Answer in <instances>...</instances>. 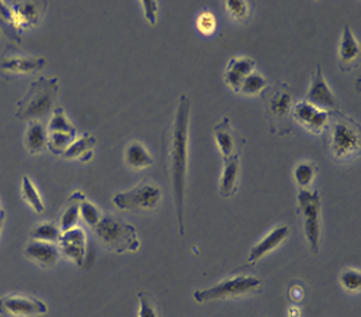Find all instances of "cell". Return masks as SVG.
Listing matches in <instances>:
<instances>
[{
	"instance_id": "cell-28",
	"label": "cell",
	"mask_w": 361,
	"mask_h": 317,
	"mask_svg": "<svg viewBox=\"0 0 361 317\" xmlns=\"http://www.w3.org/2000/svg\"><path fill=\"white\" fill-rule=\"evenodd\" d=\"M269 109L272 114L284 117L293 109V95L288 90H278L269 102Z\"/></svg>"
},
{
	"instance_id": "cell-6",
	"label": "cell",
	"mask_w": 361,
	"mask_h": 317,
	"mask_svg": "<svg viewBox=\"0 0 361 317\" xmlns=\"http://www.w3.org/2000/svg\"><path fill=\"white\" fill-rule=\"evenodd\" d=\"M298 212L302 218V228L309 250L318 255L322 236V200L317 190H299Z\"/></svg>"
},
{
	"instance_id": "cell-20",
	"label": "cell",
	"mask_w": 361,
	"mask_h": 317,
	"mask_svg": "<svg viewBox=\"0 0 361 317\" xmlns=\"http://www.w3.org/2000/svg\"><path fill=\"white\" fill-rule=\"evenodd\" d=\"M82 198H85V196L82 194V191H75L69 197V200L66 201L64 210L57 222L61 232H66V231L78 227V221L80 218V202Z\"/></svg>"
},
{
	"instance_id": "cell-31",
	"label": "cell",
	"mask_w": 361,
	"mask_h": 317,
	"mask_svg": "<svg viewBox=\"0 0 361 317\" xmlns=\"http://www.w3.org/2000/svg\"><path fill=\"white\" fill-rule=\"evenodd\" d=\"M138 317H163L157 301L148 292L138 293Z\"/></svg>"
},
{
	"instance_id": "cell-27",
	"label": "cell",
	"mask_w": 361,
	"mask_h": 317,
	"mask_svg": "<svg viewBox=\"0 0 361 317\" xmlns=\"http://www.w3.org/2000/svg\"><path fill=\"white\" fill-rule=\"evenodd\" d=\"M0 32L7 34V37L17 42L20 41V33L17 29L13 11L6 1H0Z\"/></svg>"
},
{
	"instance_id": "cell-24",
	"label": "cell",
	"mask_w": 361,
	"mask_h": 317,
	"mask_svg": "<svg viewBox=\"0 0 361 317\" xmlns=\"http://www.w3.org/2000/svg\"><path fill=\"white\" fill-rule=\"evenodd\" d=\"M61 231L54 222H39L35 224L30 231V239L37 241H45L57 244Z\"/></svg>"
},
{
	"instance_id": "cell-15",
	"label": "cell",
	"mask_w": 361,
	"mask_h": 317,
	"mask_svg": "<svg viewBox=\"0 0 361 317\" xmlns=\"http://www.w3.org/2000/svg\"><path fill=\"white\" fill-rule=\"evenodd\" d=\"M23 255L38 268H50L57 263L60 258V251L57 244L32 240L25 246Z\"/></svg>"
},
{
	"instance_id": "cell-12",
	"label": "cell",
	"mask_w": 361,
	"mask_h": 317,
	"mask_svg": "<svg viewBox=\"0 0 361 317\" xmlns=\"http://www.w3.org/2000/svg\"><path fill=\"white\" fill-rule=\"evenodd\" d=\"M57 247L60 255L63 253L75 265L82 266L87 255V234L80 227H75L69 231L61 232Z\"/></svg>"
},
{
	"instance_id": "cell-39",
	"label": "cell",
	"mask_w": 361,
	"mask_h": 317,
	"mask_svg": "<svg viewBox=\"0 0 361 317\" xmlns=\"http://www.w3.org/2000/svg\"><path fill=\"white\" fill-rule=\"evenodd\" d=\"M287 316L288 317H300L302 316V312L298 306H291L288 311H287Z\"/></svg>"
},
{
	"instance_id": "cell-4",
	"label": "cell",
	"mask_w": 361,
	"mask_h": 317,
	"mask_svg": "<svg viewBox=\"0 0 361 317\" xmlns=\"http://www.w3.org/2000/svg\"><path fill=\"white\" fill-rule=\"evenodd\" d=\"M92 229L99 243L114 253L137 252L141 247L135 227L114 215H103L98 225Z\"/></svg>"
},
{
	"instance_id": "cell-14",
	"label": "cell",
	"mask_w": 361,
	"mask_h": 317,
	"mask_svg": "<svg viewBox=\"0 0 361 317\" xmlns=\"http://www.w3.org/2000/svg\"><path fill=\"white\" fill-rule=\"evenodd\" d=\"M288 236H290L288 225L281 224V225H278L276 228H274L269 234H265L257 244H255L250 249L247 261V266L255 268L263 259L264 256H267L272 251L276 250Z\"/></svg>"
},
{
	"instance_id": "cell-3",
	"label": "cell",
	"mask_w": 361,
	"mask_h": 317,
	"mask_svg": "<svg viewBox=\"0 0 361 317\" xmlns=\"http://www.w3.org/2000/svg\"><path fill=\"white\" fill-rule=\"evenodd\" d=\"M60 90L59 78L42 76L29 85L25 97L17 103L16 116L20 121H42L49 117Z\"/></svg>"
},
{
	"instance_id": "cell-13",
	"label": "cell",
	"mask_w": 361,
	"mask_h": 317,
	"mask_svg": "<svg viewBox=\"0 0 361 317\" xmlns=\"http://www.w3.org/2000/svg\"><path fill=\"white\" fill-rule=\"evenodd\" d=\"M19 33L35 26L44 16L48 1H13L8 4Z\"/></svg>"
},
{
	"instance_id": "cell-2",
	"label": "cell",
	"mask_w": 361,
	"mask_h": 317,
	"mask_svg": "<svg viewBox=\"0 0 361 317\" xmlns=\"http://www.w3.org/2000/svg\"><path fill=\"white\" fill-rule=\"evenodd\" d=\"M329 147L333 157L338 162H350L360 153V126L352 118L340 113L330 112L329 121Z\"/></svg>"
},
{
	"instance_id": "cell-21",
	"label": "cell",
	"mask_w": 361,
	"mask_h": 317,
	"mask_svg": "<svg viewBox=\"0 0 361 317\" xmlns=\"http://www.w3.org/2000/svg\"><path fill=\"white\" fill-rule=\"evenodd\" d=\"M125 163L128 167L140 171L152 167L154 160L142 143L132 141L125 150Z\"/></svg>"
},
{
	"instance_id": "cell-18",
	"label": "cell",
	"mask_w": 361,
	"mask_h": 317,
	"mask_svg": "<svg viewBox=\"0 0 361 317\" xmlns=\"http://www.w3.org/2000/svg\"><path fill=\"white\" fill-rule=\"evenodd\" d=\"M241 174V155L224 160V168L219 179V194L222 198H231L238 191Z\"/></svg>"
},
{
	"instance_id": "cell-30",
	"label": "cell",
	"mask_w": 361,
	"mask_h": 317,
	"mask_svg": "<svg viewBox=\"0 0 361 317\" xmlns=\"http://www.w3.org/2000/svg\"><path fill=\"white\" fill-rule=\"evenodd\" d=\"M76 140V134L48 133V148L49 152L57 156H63L68 147Z\"/></svg>"
},
{
	"instance_id": "cell-41",
	"label": "cell",
	"mask_w": 361,
	"mask_h": 317,
	"mask_svg": "<svg viewBox=\"0 0 361 317\" xmlns=\"http://www.w3.org/2000/svg\"><path fill=\"white\" fill-rule=\"evenodd\" d=\"M4 222H6V212L3 210L1 213H0V234H1V231H3V227H4Z\"/></svg>"
},
{
	"instance_id": "cell-22",
	"label": "cell",
	"mask_w": 361,
	"mask_h": 317,
	"mask_svg": "<svg viewBox=\"0 0 361 317\" xmlns=\"http://www.w3.org/2000/svg\"><path fill=\"white\" fill-rule=\"evenodd\" d=\"M318 174V165L314 162H302L294 168V181L300 190H307Z\"/></svg>"
},
{
	"instance_id": "cell-40",
	"label": "cell",
	"mask_w": 361,
	"mask_h": 317,
	"mask_svg": "<svg viewBox=\"0 0 361 317\" xmlns=\"http://www.w3.org/2000/svg\"><path fill=\"white\" fill-rule=\"evenodd\" d=\"M92 159V150H90V152H87V153H84L82 157L79 159L82 163H85V162H88V160H91Z\"/></svg>"
},
{
	"instance_id": "cell-8",
	"label": "cell",
	"mask_w": 361,
	"mask_h": 317,
	"mask_svg": "<svg viewBox=\"0 0 361 317\" xmlns=\"http://www.w3.org/2000/svg\"><path fill=\"white\" fill-rule=\"evenodd\" d=\"M48 312V304L37 297L26 294H7L0 297V316L41 317Z\"/></svg>"
},
{
	"instance_id": "cell-33",
	"label": "cell",
	"mask_w": 361,
	"mask_h": 317,
	"mask_svg": "<svg viewBox=\"0 0 361 317\" xmlns=\"http://www.w3.org/2000/svg\"><path fill=\"white\" fill-rule=\"evenodd\" d=\"M80 217L85 221L87 225H90L91 228H95L99 221L103 217V213L100 212V209L95 203L87 200L85 197L80 202Z\"/></svg>"
},
{
	"instance_id": "cell-35",
	"label": "cell",
	"mask_w": 361,
	"mask_h": 317,
	"mask_svg": "<svg viewBox=\"0 0 361 317\" xmlns=\"http://www.w3.org/2000/svg\"><path fill=\"white\" fill-rule=\"evenodd\" d=\"M340 284L346 292L356 293L361 289V273L356 268H346L340 275Z\"/></svg>"
},
{
	"instance_id": "cell-43",
	"label": "cell",
	"mask_w": 361,
	"mask_h": 317,
	"mask_svg": "<svg viewBox=\"0 0 361 317\" xmlns=\"http://www.w3.org/2000/svg\"><path fill=\"white\" fill-rule=\"evenodd\" d=\"M0 34H1V32H0Z\"/></svg>"
},
{
	"instance_id": "cell-19",
	"label": "cell",
	"mask_w": 361,
	"mask_h": 317,
	"mask_svg": "<svg viewBox=\"0 0 361 317\" xmlns=\"http://www.w3.org/2000/svg\"><path fill=\"white\" fill-rule=\"evenodd\" d=\"M23 143L32 155H38L48 148V129L42 121H29Z\"/></svg>"
},
{
	"instance_id": "cell-16",
	"label": "cell",
	"mask_w": 361,
	"mask_h": 317,
	"mask_svg": "<svg viewBox=\"0 0 361 317\" xmlns=\"http://www.w3.org/2000/svg\"><path fill=\"white\" fill-rule=\"evenodd\" d=\"M255 71H256V61L252 57H247V56L231 57L224 75L225 83L234 92H240V88L244 83V80Z\"/></svg>"
},
{
	"instance_id": "cell-17",
	"label": "cell",
	"mask_w": 361,
	"mask_h": 317,
	"mask_svg": "<svg viewBox=\"0 0 361 317\" xmlns=\"http://www.w3.org/2000/svg\"><path fill=\"white\" fill-rule=\"evenodd\" d=\"M360 54L359 41L356 40L352 29L348 25H345L341 40H340V49H338V63H340L341 71L348 72L356 67L360 60Z\"/></svg>"
},
{
	"instance_id": "cell-9",
	"label": "cell",
	"mask_w": 361,
	"mask_h": 317,
	"mask_svg": "<svg viewBox=\"0 0 361 317\" xmlns=\"http://www.w3.org/2000/svg\"><path fill=\"white\" fill-rule=\"evenodd\" d=\"M47 66L42 56H30L20 50L8 47L0 59V71L6 75H34Z\"/></svg>"
},
{
	"instance_id": "cell-26",
	"label": "cell",
	"mask_w": 361,
	"mask_h": 317,
	"mask_svg": "<svg viewBox=\"0 0 361 317\" xmlns=\"http://www.w3.org/2000/svg\"><path fill=\"white\" fill-rule=\"evenodd\" d=\"M97 144V137L92 134L87 133L82 136L80 138H76L69 147L68 150L63 153V157L72 160V159H80L84 153L92 150Z\"/></svg>"
},
{
	"instance_id": "cell-36",
	"label": "cell",
	"mask_w": 361,
	"mask_h": 317,
	"mask_svg": "<svg viewBox=\"0 0 361 317\" xmlns=\"http://www.w3.org/2000/svg\"><path fill=\"white\" fill-rule=\"evenodd\" d=\"M197 30L203 35H212L216 29V19L212 11H203L197 19Z\"/></svg>"
},
{
	"instance_id": "cell-25",
	"label": "cell",
	"mask_w": 361,
	"mask_h": 317,
	"mask_svg": "<svg viewBox=\"0 0 361 317\" xmlns=\"http://www.w3.org/2000/svg\"><path fill=\"white\" fill-rule=\"evenodd\" d=\"M47 129H48V133L78 134L76 126L68 119L63 107H57L53 110V114Z\"/></svg>"
},
{
	"instance_id": "cell-7",
	"label": "cell",
	"mask_w": 361,
	"mask_h": 317,
	"mask_svg": "<svg viewBox=\"0 0 361 317\" xmlns=\"http://www.w3.org/2000/svg\"><path fill=\"white\" fill-rule=\"evenodd\" d=\"M163 202V191L157 184H138L126 191H119L113 197V205L122 212L150 213Z\"/></svg>"
},
{
	"instance_id": "cell-11",
	"label": "cell",
	"mask_w": 361,
	"mask_h": 317,
	"mask_svg": "<svg viewBox=\"0 0 361 317\" xmlns=\"http://www.w3.org/2000/svg\"><path fill=\"white\" fill-rule=\"evenodd\" d=\"M306 100L322 110H328V112L338 110V100L333 94L331 88L329 87L328 82L322 73L321 66H317V69L312 75V83L309 87Z\"/></svg>"
},
{
	"instance_id": "cell-34",
	"label": "cell",
	"mask_w": 361,
	"mask_h": 317,
	"mask_svg": "<svg viewBox=\"0 0 361 317\" xmlns=\"http://www.w3.org/2000/svg\"><path fill=\"white\" fill-rule=\"evenodd\" d=\"M226 3V10L230 14V17L235 19L237 22L245 23L250 17V4L245 0H228Z\"/></svg>"
},
{
	"instance_id": "cell-29",
	"label": "cell",
	"mask_w": 361,
	"mask_h": 317,
	"mask_svg": "<svg viewBox=\"0 0 361 317\" xmlns=\"http://www.w3.org/2000/svg\"><path fill=\"white\" fill-rule=\"evenodd\" d=\"M318 110H319L318 107H315L307 100H302V102H298L293 106L291 114L299 125L306 128L310 124V121L314 118V116L318 113Z\"/></svg>"
},
{
	"instance_id": "cell-38",
	"label": "cell",
	"mask_w": 361,
	"mask_h": 317,
	"mask_svg": "<svg viewBox=\"0 0 361 317\" xmlns=\"http://www.w3.org/2000/svg\"><path fill=\"white\" fill-rule=\"evenodd\" d=\"M288 296H290V300L293 302H300L305 299V290L302 286L295 285L293 287H290V292H288Z\"/></svg>"
},
{
	"instance_id": "cell-5",
	"label": "cell",
	"mask_w": 361,
	"mask_h": 317,
	"mask_svg": "<svg viewBox=\"0 0 361 317\" xmlns=\"http://www.w3.org/2000/svg\"><path fill=\"white\" fill-rule=\"evenodd\" d=\"M263 287L262 280L255 275H234L212 287L195 290L192 296L197 304H206L212 301L233 300L259 294L263 292Z\"/></svg>"
},
{
	"instance_id": "cell-23",
	"label": "cell",
	"mask_w": 361,
	"mask_h": 317,
	"mask_svg": "<svg viewBox=\"0 0 361 317\" xmlns=\"http://www.w3.org/2000/svg\"><path fill=\"white\" fill-rule=\"evenodd\" d=\"M22 198L29 203L37 215H42L45 212V203L29 177H23L22 179Z\"/></svg>"
},
{
	"instance_id": "cell-37",
	"label": "cell",
	"mask_w": 361,
	"mask_h": 317,
	"mask_svg": "<svg viewBox=\"0 0 361 317\" xmlns=\"http://www.w3.org/2000/svg\"><path fill=\"white\" fill-rule=\"evenodd\" d=\"M144 10V17L150 26H156L159 20V1L156 0H142L140 1Z\"/></svg>"
},
{
	"instance_id": "cell-42",
	"label": "cell",
	"mask_w": 361,
	"mask_h": 317,
	"mask_svg": "<svg viewBox=\"0 0 361 317\" xmlns=\"http://www.w3.org/2000/svg\"><path fill=\"white\" fill-rule=\"evenodd\" d=\"M1 212H3V208H1V205H0V213H1Z\"/></svg>"
},
{
	"instance_id": "cell-32",
	"label": "cell",
	"mask_w": 361,
	"mask_h": 317,
	"mask_svg": "<svg viewBox=\"0 0 361 317\" xmlns=\"http://www.w3.org/2000/svg\"><path fill=\"white\" fill-rule=\"evenodd\" d=\"M268 84H269L268 80L264 78L263 75L255 71L244 80V83L240 88V92L245 95H256V94H260L264 88H267Z\"/></svg>"
},
{
	"instance_id": "cell-1",
	"label": "cell",
	"mask_w": 361,
	"mask_h": 317,
	"mask_svg": "<svg viewBox=\"0 0 361 317\" xmlns=\"http://www.w3.org/2000/svg\"><path fill=\"white\" fill-rule=\"evenodd\" d=\"M192 103L188 95L183 94L175 112L172 124L171 141H169V169L171 184L173 191V202L176 209V217L179 225V234H185L184 224V201H185V184L188 172V156H190V121H191Z\"/></svg>"
},
{
	"instance_id": "cell-10",
	"label": "cell",
	"mask_w": 361,
	"mask_h": 317,
	"mask_svg": "<svg viewBox=\"0 0 361 317\" xmlns=\"http://www.w3.org/2000/svg\"><path fill=\"white\" fill-rule=\"evenodd\" d=\"M213 132L214 140L224 160L235 155H241V150L245 145V138H243L240 133L235 132L229 117L222 118L214 126Z\"/></svg>"
}]
</instances>
